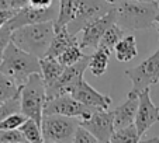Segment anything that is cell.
Wrapping results in <instances>:
<instances>
[{
	"label": "cell",
	"mask_w": 159,
	"mask_h": 143,
	"mask_svg": "<svg viewBox=\"0 0 159 143\" xmlns=\"http://www.w3.org/2000/svg\"><path fill=\"white\" fill-rule=\"evenodd\" d=\"M113 11H114L116 24L127 31L148 30L156 25L159 17L156 0L152 2L114 0Z\"/></svg>",
	"instance_id": "1"
},
{
	"label": "cell",
	"mask_w": 159,
	"mask_h": 143,
	"mask_svg": "<svg viewBox=\"0 0 159 143\" xmlns=\"http://www.w3.org/2000/svg\"><path fill=\"white\" fill-rule=\"evenodd\" d=\"M54 37V21L28 24L11 31V42L20 49L37 56L38 59L47 55Z\"/></svg>",
	"instance_id": "2"
},
{
	"label": "cell",
	"mask_w": 159,
	"mask_h": 143,
	"mask_svg": "<svg viewBox=\"0 0 159 143\" xmlns=\"http://www.w3.org/2000/svg\"><path fill=\"white\" fill-rule=\"evenodd\" d=\"M0 72L21 87L33 73H39V59L10 41L0 56Z\"/></svg>",
	"instance_id": "3"
},
{
	"label": "cell",
	"mask_w": 159,
	"mask_h": 143,
	"mask_svg": "<svg viewBox=\"0 0 159 143\" xmlns=\"http://www.w3.org/2000/svg\"><path fill=\"white\" fill-rule=\"evenodd\" d=\"M20 111L41 125L42 111L47 101L45 84L39 73H33L20 89Z\"/></svg>",
	"instance_id": "4"
},
{
	"label": "cell",
	"mask_w": 159,
	"mask_h": 143,
	"mask_svg": "<svg viewBox=\"0 0 159 143\" xmlns=\"http://www.w3.org/2000/svg\"><path fill=\"white\" fill-rule=\"evenodd\" d=\"M78 125H79L78 118L58 115V114L42 115L41 132L44 142H49V143L73 142V135H75Z\"/></svg>",
	"instance_id": "5"
},
{
	"label": "cell",
	"mask_w": 159,
	"mask_h": 143,
	"mask_svg": "<svg viewBox=\"0 0 159 143\" xmlns=\"http://www.w3.org/2000/svg\"><path fill=\"white\" fill-rule=\"evenodd\" d=\"M94 110H99V108L84 105L83 102L76 100L70 94H62L54 97V98H48L45 101L42 115L58 114V115L72 116V118H78L79 121H83V119L89 118Z\"/></svg>",
	"instance_id": "6"
},
{
	"label": "cell",
	"mask_w": 159,
	"mask_h": 143,
	"mask_svg": "<svg viewBox=\"0 0 159 143\" xmlns=\"http://www.w3.org/2000/svg\"><path fill=\"white\" fill-rule=\"evenodd\" d=\"M87 63H89V56L83 55L80 60L70 66H66L61 76L49 86H45V91H47V100L54 98L62 94H70L75 89V86L79 83L82 77H83L84 72L87 69Z\"/></svg>",
	"instance_id": "7"
},
{
	"label": "cell",
	"mask_w": 159,
	"mask_h": 143,
	"mask_svg": "<svg viewBox=\"0 0 159 143\" xmlns=\"http://www.w3.org/2000/svg\"><path fill=\"white\" fill-rule=\"evenodd\" d=\"M125 75L132 81V90L141 91L159 81V46L149 58L142 60L139 65L127 69Z\"/></svg>",
	"instance_id": "8"
},
{
	"label": "cell",
	"mask_w": 159,
	"mask_h": 143,
	"mask_svg": "<svg viewBox=\"0 0 159 143\" xmlns=\"http://www.w3.org/2000/svg\"><path fill=\"white\" fill-rule=\"evenodd\" d=\"M113 9V3L107 0H80L75 17L68 23L66 28L70 34L78 35L89 23L102 17Z\"/></svg>",
	"instance_id": "9"
},
{
	"label": "cell",
	"mask_w": 159,
	"mask_h": 143,
	"mask_svg": "<svg viewBox=\"0 0 159 143\" xmlns=\"http://www.w3.org/2000/svg\"><path fill=\"white\" fill-rule=\"evenodd\" d=\"M58 9H59V3H54L52 6L45 7V9H38V7L33 6H25L23 9L17 10L11 18L7 21L6 25L9 30H16L23 25H28V24H37V23H44V21H55L58 15Z\"/></svg>",
	"instance_id": "10"
},
{
	"label": "cell",
	"mask_w": 159,
	"mask_h": 143,
	"mask_svg": "<svg viewBox=\"0 0 159 143\" xmlns=\"http://www.w3.org/2000/svg\"><path fill=\"white\" fill-rule=\"evenodd\" d=\"M156 122H159V107H156L151 100V87H148L138 91V108L134 119V125L141 139Z\"/></svg>",
	"instance_id": "11"
},
{
	"label": "cell",
	"mask_w": 159,
	"mask_h": 143,
	"mask_svg": "<svg viewBox=\"0 0 159 143\" xmlns=\"http://www.w3.org/2000/svg\"><path fill=\"white\" fill-rule=\"evenodd\" d=\"M90 133L97 139V142L108 143L111 135L114 132V122H113V114L110 110H94L87 119L79 121Z\"/></svg>",
	"instance_id": "12"
},
{
	"label": "cell",
	"mask_w": 159,
	"mask_h": 143,
	"mask_svg": "<svg viewBox=\"0 0 159 143\" xmlns=\"http://www.w3.org/2000/svg\"><path fill=\"white\" fill-rule=\"evenodd\" d=\"M114 23H116L114 11L111 9L108 13H106L102 17L93 20L92 23H89L86 27L82 30V37H80V39H79V46H80L82 49H87V48L96 49L100 39H102V37H103V34L106 32V30L110 27L111 24H114Z\"/></svg>",
	"instance_id": "13"
},
{
	"label": "cell",
	"mask_w": 159,
	"mask_h": 143,
	"mask_svg": "<svg viewBox=\"0 0 159 143\" xmlns=\"http://www.w3.org/2000/svg\"><path fill=\"white\" fill-rule=\"evenodd\" d=\"M70 95H73L76 100L83 102L84 105L99 108V110H108L111 102H113L110 95L99 93L96 89H93V87L84 80V77H82L80 80H79V83L75 86L73 91L70 93Z\"/></svg>",
	"instance_id": "14"
},
{
	"label": "cell",
	"mask_w": 159,
	"mask_h": 143,
	"mask_svg": "<svg viewBox=\"0 0 159 143\" xmlns=\"http://www.w3.org/2000/svg\"><path fill=\"white\" fill-rule=\"evenodd\" d=\"M137 108H138V93L131 90L127 95L125 101L123 104H120L118 107H116L114 110H111L114 129H120L134 124Z\"/></svg>",
	"instance_id": "15"
},
{
	"label": "cell",
	"mask_w": 159,
	"mask_h": 143,
	"mask_svg": "<svg viewBox=\"0 0 159 143\" xmlns=\"http://www.w3.org/2000/svg\"><path fill=\"white\" fill-rule=\"evenodd\" d=\"M75 44H79L78 35L70 34L66 25H55L54 24V37H52V41L47 51V56L58 58L66 48Z\"/></svg>",
	"instance_id": "16"
},
{
	"label": "cell",
	"mask_w": 159,
	"mask_h": 143,
	"mask_svg": "<svg viewBox=\"0 0 159 143\" xmlns=\"http://www.w3.org/2000/svg\"><path fill=\"white\" fill-rule=\"evenodd\" d=\"M63 69H65V66L61 65L57 58L47 56L45 55L44 58L39 59V75H41L42 81H44L45 86H49V84L54 83L61 76Z\"/></svg>",
	"instance_id": "17"
},
{
	"label": "cell",
	"mask_w": 159,
	"mask_h": 143,
	"mask_svg": "<svg viewBox=\"0 0 159 143\" xmlns=\"http://www.w3.org/2000/svg\"><path fill=\"white\" fill-rule=\"evenodd\" d=\"M116 58L120 62H129L138 55V48H137V39L134 35H127L123 37L120 41L116 44L114 49Z\"/></svg>",
	"instance_id": "18"
},
{
	"label": "cell",
	"mask_w": 159,
	"mask_h": 143,
	"mask_svg": "<svg viewBox=\"0 0 159 143\" xmlns=\"http://www.w3.org/2000/svg\"><path fill=\"white\" fill-rule=\"evenodd\" d=\"M123 37H124L123 28L118 27L116 23L111 24L110 27L106 30V32L103 34V37H102V39H100L97 48H100V49H103V51H106L107 54L111 55L113 54V49H114V46H116V44H117Z\"/></svg>",
	"instance_id": "19"
},
{
	"label": "cell",
	"mask_w": 159,
	"mask_h": 143,
	"mask_svg": "<svg viewBox=\"0 0 159 143\" xmlns=\"http://www.w3.org/2000/svg\"><path fill=\"white\" fill-rule=\"evenodd\" d=\"M110 54H107L106 51L96 48V51L92 56H89V63H87V69L92 70V75L100 77L102 75H104L108 66V60H110Z\"/></svg>",
	"instance_id": "20"
},
{
	"label": "cell",
	"mask_w": 159,
	"mask_h": 143,
	"mask_svg": "<svg viewBox=\"0 0 159 143\" xmlns=\"http://www.w3.org/2000/svg\"><path fill=\"white\" fill-rule=\"evenodd\" d=\"M80 0H59L57 20L54 21L55 25H68L70 20L75 17Z\"/></svg>",
	"instance_id": "21"
},
{
	"label": "cell",
	"mask_w": 159,
	"mask_h": 143,
	"mask_svg": "<svg viewBox=\"0 0 159 143\" xmlns=\"http://www.w3.org/2000/svg\"><path fill=\"white\" fill-rule=\"evenodd\" d=\"M141 140V136L137 132V128H135L134 124L128 126H124V128L120 129H114L113 135H111L110 142L113 143H135Z\"/></svg>",
	"instance_id": "22"
},
{
	"label": "cell",
	"mask_w": 159,
	"mask_h": 143,
	"mask_svg": "<svg viewBox=\"0 0 159 143\" xmlns=\"http://www.w3.org/2000/svg\"><path fill=\"white\" fill-rule=\"evenodd\" d=\"M21 132L24 135L25 140L31 143H41L44 142V137H42V132H41V125H39L37 121L31 118H27L24 121V124L20 126Z\"/></svg>",
	"instance_id": "23"
},
{
	"label": "cell",
	"mask_w": 159,
	"mask_h": 143,
	"mask_svg": "<svg viewBox=\"0 0 159 143\" xmlns=\"http://www.w3.org/2000/svg\"><path fill=\"white\" fill-rule=\"evenodd\" d=\"M21 87L13 80L11 77L6 76L0 72V101H6L20 94Z\"/></svg>",
	"instance_id": "24"
},
{
	"label": "cell",
	"mask_w": 159,
	"mask_h": 143,
	"mask_svg": "<svg viewBox=\"0 0 159 143\" xmlns=\"http://www.w3.org/2000/svg\"><path fill=\"white\" fill-rule=\"evenodd\" d=\"M83 52H82V48L79 46V44H75V45H70L69 48H66L65 51L57 58L59 60L61 65L66 66H70L73 63H76L78 60H80L83 58Z\"/></svg>",
	"instance_id": "25"
},
{
	"label": "cell",
	"mask_w": 159,
	"mask_h": 143,
	"mask_svg": "<svg viewBox=\"0 0 159 143\" xmlns=\"http://www.w3.org/2000/svg\"><path fill=\"white\" fill-rule=\"evenodd\" d=\"M25 119H27V116L21 111L13 112L9 116H6L3 121H0V129H18L24 124Z\"/></svg>",
	"instance_id": "26"
},
{
	"label": "cell",
	"mask_w": 159,
	"mask_h": 143,
	"mask_svg": "<svg viewBox=\"0 0 159 143\" xmlns=\"http://www.w3.org/2000/svg\"><path fill=\"white\" fill-rule=\"evenodd\" d=\"M27 142L20 129H0V143H24Z\"/></svg>",
	"instance_id": "27"
},
{
	"label": "cell",
	"mask_w": 159,
	"mask_h": 143,
	"mask_svg": "<svg viewBox=\"0 0 159 143\" xmlns=\"http://www.w3.org/2000/svg\"><path fill=\"white\" fill-rule=\"evenodd\" d=\"M20 111V97H13L6 101H0V121H3L10 114Z\"/></svg>",
	"instance_id": "28"
},
{
	"label": "cell",
	"mask_w": 159,
	"mask_h": 143,
	"mask_svg": "<svg viewBox=\"0 0 159 143\" xmlns=\"http://www.w3.org/2000/svg\"><path fill=\"white\" fill-rule=\"evenodd\" d=\"M73 143H97V139L83 125L79 124L73 135Z\"/></svg>",
	"instance_id": "29"
},
{
	"label": "cell",
	"mask_w": 159,
	"mask_h": 143,
	"mask_svg": "<svg viewBox=\"0 0 159 143\" xmlns=\"http://www.w3.org/2000/svg\"><path fill=\"white\" fill-rule=\"evenodd\" d=\"M10 37H11V30H9L6 25H3V27L0 28V56L4 52L6 46L10 44V41H11Z\"/></svg>",
	"instance_id": "30"
},
{
	"label": "cell",
	"mask_w": 159,
	"mask_h": 143,
	"mask_svg": "<svg viewBox=\"0 0 159 143\" xmlns=\"http://www.w3.org/2000/svg\"><path fill=\"white\" fill-rule=\"evenodd\" d=\"M28 6L38 7V9H45V7L52 6L54 3H59L58 0H27Z\"/></svg>",
	"instance_id": "31"
},
{
	"label": "cell",
	"mask_w": 159,
	"mask_h": 143,
	"mask_svg": "<svg viewBox=\"0 0 159 143\" xmlns=\"http://www.w3.org/2000/svg\"><path fill=\"white\" fill-rule=\"evenodd\" d=\"M14 10L11 9H6V10H0V28L3 27L4 24L7 23V21L10 20V18L14 15Z\"/></svg>",
	"instance_id": "32"
},
{
	"label": "cell",
	"mask_w": 159,
	"mask_h": 143,
	"mask_svg": "<svg viewBox=\"0 0 159 143\" xmlns=\"http://www.w3.org/2000/svg\"><path fill=\"white\" fill-rule=\"evenodd\" d=\"M9 2L10 0H0V10L9 9Z\"/></svg>",
	"instance_id": "33"
},
{
	"label": "cell",
	"mask_w": 159,
	"mask_h": 143,
	"mask_svg": "<svg viewBox=\"0 0 159 143\" xmlns=\"http://www.w3.org/2000/svg\"><path fill=\"white\" fill-rule=\"evenodd\" d=\"M139 142H159V137H147V139H141Z\"/></svg>",
	"instance_id": "34"
},
{
	"label": "cell",
	"mask_w": 159,
	"mask_h": 143,
	"mask_svg": "<svg viewBox=\"0 0 159 143\" xmlns=\"http://www.w3.org/2000/svg\"><path fill=\"white\" fill-rule=\"evenodd\" d=\"M156 4H158V11H159V0H156ZM156 28H158V32H159V17H158V23H156Z\"/></svg>",
	"instance_id": "35"
},
{
	"label": "cell",
	"mask_w": 159,
	"mask_h": 143,
	"mask_svg": "<svg viewBox=\"0 0 159 143\" xmlns=\"http://www.w3.org/2000/svg\"><path fill=\"white\" fill-rule=\"evenodd\" d=\"M137 2H152V0H137Z\"/></svg>",
	"instance_id": "36"
},
{
	"label": "cell",
	"mask_w": 159,
	"mask_h": 143,
	"mask_svg": "<svg viewBox=\"0 0 159 143\" xmlns=\"http://www.w3.org/2000/svg\"><path fill=\"white\" fill-rule=\"evenodd\" d=\"M107 2H110V3H114V0H107Z\"/></svg>",
	"instance_id": "37"
}]
</instances>
